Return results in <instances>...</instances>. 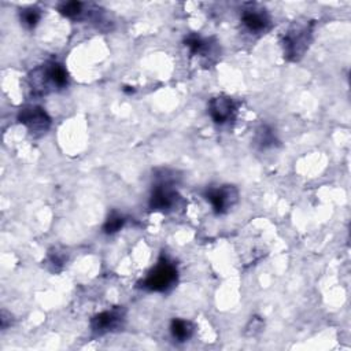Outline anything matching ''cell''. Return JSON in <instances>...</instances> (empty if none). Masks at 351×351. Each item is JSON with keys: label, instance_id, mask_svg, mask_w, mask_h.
<instances>
[{"label": "cell", "instance_id": "cell-1", "mask_svg": "<svg viewBox=\"0 0 351 351\" xmlns=\"http://www.w3.org/2000/svg\"><path fill=\"white\" fill-rule=\"evenodd\" d=\"M29 80L32 89L38 95H44L49 90L67 86L69 73L63 64L58 62H48L32 71Z\"/></svg>", "mask_w": 351, "mask_h": 351}, {"label": "cell", "instance_id": "cell-2", "mask_svg": "<svg viewBox=\"0 0 351 351\" xmlns=\"http://www.w3.org/2000/svg\"><path fill=\"white\" fill-rule=\"evenodd\" d=\"M313 27L314 22L311 21H298L293 22L292 26L287 30L282 38V48L284 56L288 60L296 62L306 53L313 38Z\"/></svg>", "mask_w": 351, "mask_h": 351}, {"label": "cell", "instance_id": "cell-3", "mask_svg": "<svg viewBox=\"0 0 351 351\" xmlns=\"http://www.w3.org/2000/svg\"><path fill=\"white\" fill-rule=\"evenodd\" d=\"M177 278V266L162 255L158 263L148 271L145 278L138 282V287L149 292H166L176 285Z\"/></svg>", "mask_w": 351, "mask_h": 351}, {"label": "cell", "instance_id": "cell-4", "mask_svg": "<svg viewBox=\"0 0 351 351\" xmlns=\"http://www.w3.org/2000/svg\"><path fill=\"white\" fill-rule=\"evenodd\" d=\"M182 203L181 196L173 188V182L167 177L160 178L152 188L149 197V208L160 213H171Z\"/></svg>", "mask_w": 351, "mask_h": 351}, {"label": "cell", "instance_id": "cell-5", "mask_svg": "<svg viewBox=\"0 0 351 351\" xmlns=\"http://www.w3.org/2000/svg\"><path fill=\"white\" fill-rule=\"evenodd\" d=\"M18 121L33 134H43L51 126V118L40 106H25L18 112Z\"/></svg>", "mask_w": 351, "mask_h": 351}, {"label": "cell", "instance_id": "cell-6", "mask_svg": "<svg viewBox=\"0 0 351 351\" xmlns=\"http://www.w3.org/2000/svg\"><path fill=\"white\" fill-rule=\"evenodd\" d=\"M125 308L121 306L112 307L110 310L101 311L99 314H96L92 319H90V329L96 336H101L106 335L108 332H114L118 330V328L122 326L123 321H125Z\"/></svg>", "mask_w": 351, "mask_h": 351}, {"label": "cell", "instance_id": "cell-7", "mask_svg": "<svg viewBox=\"0 0 351 351\" xmlns=\"http://www.w3.org/2000/svg\"><path fill=\"white\" fill-rule=\"evenodd\" d=\"M241 22L250 33H263L270 26V16L258 3H247L241 11Z\"/></svg>", "mask_w": 351, "mask_h": 351}, {"label": "cell", "instance_id": "cell-8", "mask_svg": "<svg viewBox=\"0 0 351 351\" xmlns=\"http://www.w3.org/2000/svg\"><path fill=\"white\" fill-rule=\"evenodd\" d=\"M206 200L211 204L215 214H225L239 199V192L233 185L208 188L204 192Z\"/></svg>", "mask_w": 351, "mask_h": 351}, {"label": "cell", "instance_id": "cell-9", "mask_svg": "<svg viewBox=\"0 0 351 351\" xmlns=\"http://www.w3.org/2000/svg\"><path fill=\"white\" fill-rule=\"evenodd\" d=\"M237 107L232 97L219 95L208 101V114L217 125H226L236 117Z\"/></svg>", "mask_w": 351, "mask_h": 351}, {"label": "cell", "instance_id": "cell-10", "mask_svg": "<svg viewBox=\"0 0 351 351\" xmlns=\"http://www.w3.org/2000/svg\"><path fill=\"white\" fill-rule=\"evenodd\" d=\"M185 47L189 48V52L192 55H202V56H208L207 53H211L214 51V44L211 43L210 38H203L199 34H189L184 40Z\"/></svg>", "mask_w": 351, "mask_h": 351}, {"label": "cell", "instance_id": "cell-11", "mask_svg": "<svg viewBox=\"0 0 351 351\" xmlns=\"http://www.w3.org/2000/svg\"><path fill=\"white\" fill-rule=\"evenodd\" d=\"M195 332V326L191 321L181 319V318H174L170 322V333L173 339L177 341H186L192 337Z\"/></svg>", "mask_w": 351, "mask_h": 351}, {"label": "cell", "instance_id": "cell-12", "mask_svg": "<svg viewBox=\"0 0 351 351\" xmlns=\"http://www.w3.org/2000/svg\"><path fill=\"white\" fill-rule=\"evenodd\" d=\"M278 140L276 136V130L269 126V125H261L256 129L255 133V144L261 148V149H266V148H271L274 145H277Z\"/></svg>", "mask_w": 351, "mask_h": 351}, {"label": "cell", "instance_id": "cell-13", "mask_svg": "<svg viewBox=\"0 0 351 351\" xmlns=\"http://www.w3.org/2000/svg\"><path fill=\"white\" fill-rule=\"evenodd\" d=\"M58 10L69 19H80L85 12V4L81 1H64L59 4Z\"/></svg>", "mask_w": 351, "mask_h": 351}, {"label": "cell", "instance_id": "cell-14", "mask_svg": "<svg viewBox=\"0 0 351 351\" xmlns=\"http://www.w3.org/2000/svg\"><path fill=\"white\" fill-rule=\"evenodd\" d=\"M21 23L26 29H34L41 19V10L37 7H26L19 12Z\"/></svg>", "mask_w": 351, "mask_h": 351}, {"label": "cell", "instance_id": "cell-15", "mask_svg": "<svg viewBox=\"0 0 351 351\" xmlns=\"http://www.w3.org/2000/svg\"><path fill=\"white\" fill-rule=\"evenodd\" d=\"M125 217L117 211H111L103 223V232L106 234H114L121 230L125 225Z\"/></svg>", "mask_w": 351, "mask_h": 351}]
</instances>
